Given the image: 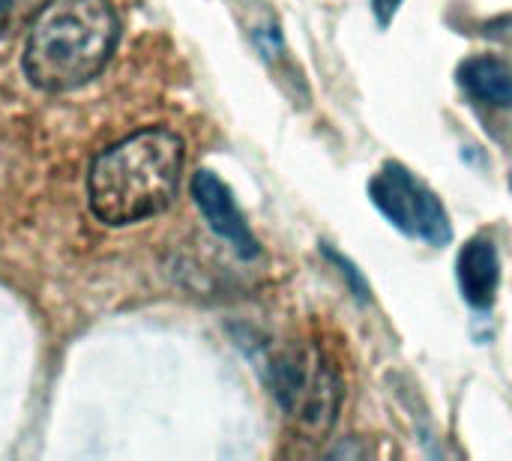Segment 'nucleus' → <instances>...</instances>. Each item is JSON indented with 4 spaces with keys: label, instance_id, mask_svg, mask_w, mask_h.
Segmentation results:
<instances>
[{
    "label": "nucleus",
    "instance_id": "1",
    "mask_svg": "<svg viewBox=\"0 0 512 461\" xmlns=\"http://www.w3.org/2000/svg\"><path fill=\"white\" fill-rule=\"evenodd\" d=\"M183 141L165 126L141 129L105 147L87 177L90 210L111 228L159 216L177 195Z\"/></svg>",
    "mask_w": 512,
    "mask_h": 461
},
{
    "label": "nucleus",
    "instance_id": "2",
    "mask_svg": "<svg viewBox=\"0 0 512 461\" xmlns=\"http://www.w3.org/2000/svg\"><path fill=\"white\" fill-rule=\"evenodd\" d=\"M120 36L111 0H63L51 6L24 45V75L42 93H66L93 81Z\"/></svg>",
    "mask_w": 512,
    "mask_h": 461
},
{
    "label": "nucleus",
    "instance_id": "3",
    "mask_svg": "<svg viewBox=\"0 0 512 461\" xmlns=\"http://www.w3.org/2000/svg\"><path fill=\"white\" fill-rule=\"evenodd\" d=\"M369 198L375 207L408 237L426 240L432 246H444L453 237L450 216L438 195L417 180L405 165L387 162L372 180H369Z\"/></svg>",
    "mask_w": 512,
    "mask_h": 461
},
{
    "label": "nucleus",
    "instance_id": "4",
    "mask_svg": "<svg viewBox=\"0 0 512 461\" xmlns=\"http://www.w3.org/2000/svg\"><path fill=\"white\" fill-rule=\"evenodd\" d=\"M192 198L198 204V210L204 213L207 225L234 246V252L240 258H255L258 255V240L249 231L231 189L213 174V171H198L192 177Z\"/></svg>",
    "mask_w": 512,
    "mask_h": 461
},
{
    "label": "nucleus",
    "instance_id": "5",
    "mask_svg": "<svg viewBox=\"0 0 512 461\" xmlns=\"http://www.w3.org/2000/svg\"><path fill=\"white\" fill-rule=\"evenodd\" d=\"M456 276H459L462 297L477 309H489L501 285V258L495 243L489 237L468 240L459 252Z\"/></svg>",
    "mask_w": 512,
    "mask_h": 461
},
{
    "label": "nucleus",
    "instance_id": "6",
    "mask_svg": "<svg viewBox=\"0 0 512 461\" xmlns=\"http://www.w3.org/2000/svg\"><path fill=\"white\" fill-rule=\"evenodd\" d=\"M459 84L483 105L512 108V69L498 57H471L459 66Z\"/></svg>",
    "mask_w": 512,
    "mask_h": 461
},
{
    "label": "nucleus",
    "instance_id": "7",
    "mask_svg": "<svg viewBox=\"0 0 512 461\" xmlns=\"http://www.w3.org/2000/svg\"><path fill=\"white\" fill-rule=\"evenodd\" d=\"M51 0H0V42L27 30Z\"/></svg>",
    "mask_w": 512,
    "mask_h": 461
},
{
    "label": "nucleus",
    "instance_id": "8",
    "mask_svg": "<svg viewBox=\"0 0 512 461\" xmlns=\"http://www.w3.org/2000/svg\"><path fill=\"white\" fill-rule=\"evenodd\" d=\"M369 3H372V12H375L381 27H387L393 21V15L399 12V6H402V0H369Z\"/></svg>",
    "mask_w": 512,
    "mask_h": 461
}]
</instances>
